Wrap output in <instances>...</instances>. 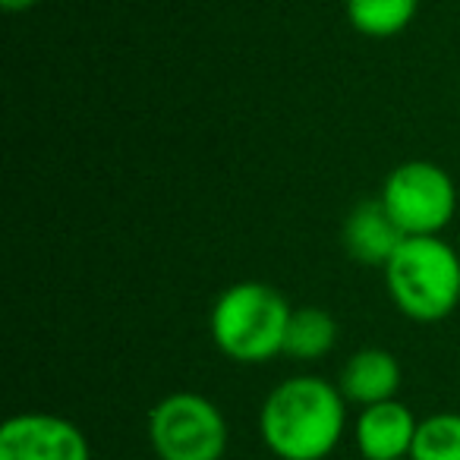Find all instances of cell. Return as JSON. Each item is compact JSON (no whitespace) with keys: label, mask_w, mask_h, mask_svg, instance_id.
Wrapping results in <instances>:
<instances>
[{"label":"cell","mask_w":460,"mask_h":460,"mask_svg":"<svg viewBox=\"0 0 460 460\" xmlns=\"http://www.w3.org/2000/svg\"><path fill=\"white\" fill-rule=\"evenodd\" d=\"M378 199L407 237H438L457 211L454 180L429 161H407L394 167Z\"/></svg>","instance_id":"5"},{"label":"cell","mask_w":460,"mask_h":460,"mask_svg":"<svg viewBox=\"0 0 460 460\" xmlns=\"http://www.w3.org/2000/svg\"><path fill=\"white\" fill-rule=\"evenodd\" d=\"M148 438L161 460H221L227 451V420L202 394L180 391L148 413Z\"/></svg>","instance_id":"4"},{"label":"cell","mask_w":460,"mask_h":460,"mask_svg":"<svg viewBox=\"0 0 460 460\" xmlns=\"http://www.w3.org/2000/svg\"><path fill=\"white\" fill-rule=\"evenodd\" d=\"M420 0H347V20L366 39H394L413 22Z\"/></svg>","instance_id":"11"},{"label":"cell","mask_w":460,"mask_h":460,"mask_svg":"<svg viewBox=\"0 0 460 460\" xmlns=\"http://www.w3.org/2000/svg\"><path fill=\"white\" fill-rule=\"evenodd\" d=\"M338 341V322L319 306H303L290 313L288 338H284V353L300 363H315L322 359Z\"/></svg>","instance_id":"10"},{"label":"cell","mask_w":460,"mask_h":460,"mask_svg":"<svg viewBox=\"0 0 460 460\" xmlns=\"http://www.w3.org/2000/svg\"><path fill=\"white\" fill-rule=\"evenodd\" d=\"M410 460H460V413H435L422 420Z\"/></svg>","instance_id":"12"},{"label":"cell","mask_w":460,"mask_h":460,"mask_svg":"<svg viewBox=\"0 0 460 460\" xmlns=\"http://www.w3.org/2000/svg\"><path fill=\"white\" fill-rule=\"evenodd\" d=\"M0 460H89V441L64 416L20 413L0 429Z\"/></svg>","instance_id":"6"},{"label":"cell","mask_w":460,"mask_h":460,"mask_svg":"<svg viewBox=\"0 0 460 460\" xmlns=\"http://www.w3.org/2000/svg\"><path fill=\"white\" fill-rule=\"evenodd\" d=\"M407 240L397 221L388 215L382 199H366L347 215L344 221V250L353 262L385 269L401 243Z\"/></svg>","instance_id":"8"},{"label":"cell","mask_w":460,"mask_h":460,"mask_svg":"<svg viewBox=\"0 0 460 460\" xmlns=\"http://www.w3.org/2000/svg\"><path fill=\"white\" fill-rule=\"evenodd\" d=\"M420 422L413 420L407 403L382 401L363 407L353 426V438L363 460H407Z\"/></svg>","instance_id":"7"},{"label":"cell","mask_w":460,"mask_h":460,"mask_svg":"<svg viewBox=\"0 0 460 460\" xmlns=\"http://www.w3.org/2000/svg\"><path fill=\"white\" fill-rule=\"evenodd\" d=\"M385 284L407 319L432 325L460 303V256L441 237H407L385 265Z\"/></svg>","instance_id":"3"},{"label":"cell","mask_w":460,"mask_h":460,"mask_svg":"<svg viewBox=\"0 0 460 460\" xmlns=\"http://www.w3.org/2000/svg\"><path fill=\"white\" fill-rule=\"evenodd\" d=\"M290 303L262 281H240L227 288L211 309L215 347L234 363H269L284 353Z\"/></svg>","instance_id":"2"},{"label":"cell","mask_w":460,"mask_h":460,"mask_svg":"<svg viewBox=\"0 0 460 460\" xmlns=\"http://www.w3.org/2000/svg\"><path fill=\"white\" fill-rule=\"evenodd\" d=\"M35 4H39V0H0V7L7 10V13H26Z\"/></svg>","instance_id":"13"},{"label":"cell","mask_w":460,"mask_h":460,"mask_svg":"<svg viewBox=\"0 0 460 460\" xmlns=\"http://www.w3.org/2000/svg\"><path fill=\"white\" fill-rule=\"evenodd\" d=\"M338 388L347 401L359 403V407L394 401L397 388H401V363L394 353L382 350V347H366L347 359Z\"/></svg>","instance_id":"9"},{"label":"cell","mask_w":460,"mask_h":460,"mask_svg":"<svg viewBox=\"0 0 460 460\" xmlns=\"http://www.w3.org/2000/svg\"><path fill=\"white\" fill-rule=\"evenodd\" d=\"M347 397L319 376H294L262 403L259 429L278 460H325L344 438Z\"/></svg>","instance_id":"1"}]
</instances>
